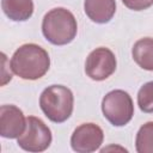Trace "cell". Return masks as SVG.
<instances>
[{
  "label": "cell",
  "instance_id": "6da1fadb",
  "mask_svg": "<svg viewBox=\"0 0 153 153\" xmlns=\"http://www.w3.org/2000/svg\"><path fill=\"white\" fill-rule=\"evenodd\" d=\"M49 66L50 59L48 53L33 43L19 47L11 59V68L13 73L25 80L42 78L48 72Z\"/></svg>",
  "mask_w": 153,
  "mask_h": 153
},
{
  "label": "cell",
  "instance_id": "7a4b0ae2",
  "mask_svg": "<svg viewBox=\"0 0 153 153\" xmlns=\"http://www.w3.org/2000/svg\"><path fill=\"white\" fill-rule=\"evenodd\" d=\"M76 20L72 12L59 7L49 11L42 22V32L53 44L63 45L73 41L76 35Z\"/></svg>",
  "mask_w": 153,
  "mask_h": 153
},
{
  "label": "cell",
  "instance_id": "3957f363",
  "mask_svg": "<svg viewBox=\"0 0 153 153\" xmlns=\"http://www.w3.org/2000/svg\"><path fill=\"white\" fill-rule=\"evenodd\" d=\"M73 93L62 85L47 87L39 97V106L43 114L53 122L61 123L69 118L73 111Z\"/></svg>",
  "mask_w": 153,
  "mask_h": 153
},
{
  "label": "cell",
  "instance_id": "277c9868",
  "mask_svg": "<svg viewBox=\"0 0 153 153\" xmlns=\"http://www.w3.org/2000/svg\"><path fill=\"white\" fill-rule=\"evenodd\" d=\"M104 117L116 127L127 124L134 115V105L130 96L123 90L109 92L102 100Z\"/></svg>",
  "mask_w": 153,
  "mask_h": 153
},
{
  "label": "cell",
  "instance_id": "5b68a950",
  "mask_svg": "<svg viewBox=\"0 0 153 153\" xmlns=\"http://www.w3.org/2000/svg\"><path fill=\"white\" fill-rule=\"evenodd\" d=\"M51 143L50 129L44 122L35 116L26 118L24 133L18 137V145L27 152H43Z\"/></svg>",
  "mask_w": 153,
  "mask_h": 153
},
{
  "label": "cell",
  "instance_id": "8992f818",
  "mask_svg": "<svg viewBox=\"0 0 153 153\" xmlns=\"http://www.w3.org/2000/svg\"><path fill=\"white\" fill-rule=\"evenodd\" d=\"M116 69V57L114 53L104 47L91 51L86 59L85 72L92 80L102 81L109 78Z\"/></svg>",
  "mask_w": 153,
  "mask_h": 153
},
{
  "label": "cell",
  "instance_id": "52a82bcc",
  "mask_svg": "<svg viewBox=\"0 0 153 153\" xmlns=\"http://www.w3.org/2000/svg\"><path fill=\"white\" fill-rule=\"evenodd\" d=\"M103 139L104 133L99 126L94 123H84L73 131L71 146L75 152L90 153L100 147Z\"/></svg>",
  "mask_w": 153,
  "mask_h": 153
},
{
  "label": "cell",
  "instance_id": "ba28073f",
  "mask_svg": "<svg viewBox=\"0 0 153 153\" xmlns=\"http://www.w3.org/2000/svg\"><path fill=\"white\" fill-rule=\"evenodd\" d=\"M26 127L23 111L14 105H1L0 108V134L2 137H19Z\"/></svg>",
  "mask_w": 153,
  "mask_h": 153
},
{
  "label": "cell",
  "instance_id": "9c48e42d",
  "mask_svg": "<svg viewBox=\"0 0 153 153\" xmlns=\"http://www.w3.org/2000/svg\"><path fill=\"white\" fill-rule=\"evenodd\" d=\"M85 13L87 17L98 24L108 23L115 14L116 1L115 0H85Z\"/></svg>",
  "mask_w": 153,
  "mask_h": 153
},
{
  "label": "cell",
  "instance_id": "30bf717a",
  "mask_svg": "<svg viewBox=\"0 0 153 153\" xmlns=\"http://www.w3.org/2000/svg\"><path fill=\"white\" fill-rule=\"evenodd\" d=\"M1 7L4 13L16 22L26 20L33 13L32 0H2Z\"/></svg>",
  "mask_w": 153,
  "mask_h": 153
},
{
  "label": "cell",
  "instance_id": "8fae6325",
  "mask_svg": "<svg viewBox=\"0 0 153 153\" xmlns=\"http://www.w3.org/2000/svg\"><path fill=\"white\" fill-rule=\"evenodd\" d=\"M134 61L146 71H153V38L139 39L131 50Z\"/></svg>",
  "mask_w": 153,
  "mask_h": 153
},
{
  "label": "cell",
  "instance_id": "7c38bea8",
  "mask_svg": "<svg viewBox=\"0 0 153 153\" xmlns=\"http://www.w3.org/2000/svg\"><path fill=\"white\" fill-rule=\"evenodd\" d=\"M135 145L139 153H153V122H147L139 129Z\"/></svg>",
  "mask_w": 153,
  "mask_h": 153
},
{
  "label": "cell",
  "instance_id": "4fadbf2b",
  "mask_svg": "<svg viewBox=\"0 0 153 153\" xmlns=\"http://www.w3.org/2000/svg\"><path fill=\"white\" fill-rule=\"evenodd\" d=\"M139 108L147 114L153 112V81L146 82L137 93Z\"/></svg>",
  "mask_w": 153,
  "mask_h": 153
},
{
  "label": "cell",
  "instance_id": "5bb4252c",
  "mask_svg": "<svg viewBox=\"0 0 153 153\" xmlns=\"http://www.w3.org/2000/svg\"><path fill=\"white\" fill-rule=\"evenodd\" d=\"M122 2L130 10L134 11H142L148 8L152 5V0H122Z\"/></svg>",
  "mask_w": 153,
  "mask_h": 153
},
{
  "label": "cell",
  "instance_id": "9a60e30c",
  "mask_svg": "<svg viewBox=\"0 0 153 153\" xmlns=\"http://www.w3.org/2000/svg\"><path fill=\"white\" fill-rule=\"evenodd\" d=\"M152 1H153V0H152Z\"/></svg>",
  "mask_w": 153,
  "mask_h": 153
}]
</instances>
